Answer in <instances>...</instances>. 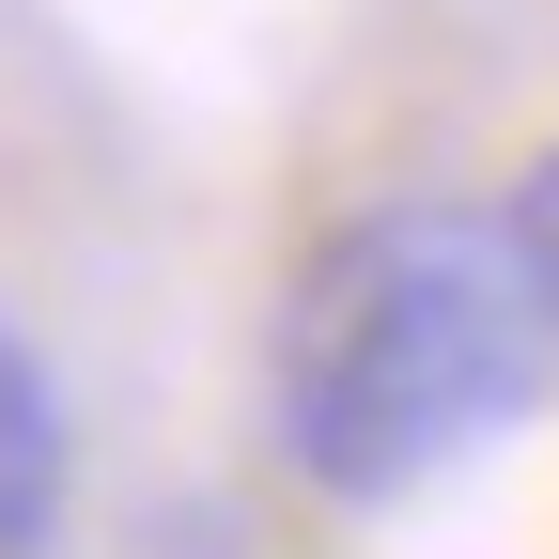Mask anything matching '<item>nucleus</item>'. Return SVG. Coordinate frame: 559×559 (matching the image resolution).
I'll return each mask as SVG.
<instances>
[{
	"instance_id": "7ed1b4c3",
	"label": "nucleus",
	"mask_w": 559,
	"mask_h": 559,
	"mask_svg": "<svg viewBox=\"0 0 559 559\" xmlns=\"http://www.w3.org/2000/svg\"><path fill=\"white\" fill-rule=\"evenodd\" d=\"M513 218H528V249H544V280H559V156L528 171V202H513Z\"/></svg>"
},
{
	"instance_id": "f257e3e1",
	"label": "nucleus",
	"mask_w": 559,
	"mask_h": 559,
	"mask_svg": "<svg viewBox=\"0 0 559 559\" xmlns=\"http://www.w3.org/2000/svg\"><path fill=\"white\" fill-rule=\"evenodd\" d=\"M559 389V280L528 218L389 202L280 311V451L326 498H404Z\"/></svg>"
},
{
	"instance_id": "f03ea898",
	"label": "nucleus",
	"mask_w": 559,
	"mask_h": 559,
	"mask_svg": "<svg viewBox=\"0 0 559 559\" xmlns=\"http://www.w3.org/2000/svg\"><path fill=\"white\" fill-rule=\"evenodd\" d=\"M62 544V404L32 373V342H0V559Z\"/></svg>"
}]
</instances>
